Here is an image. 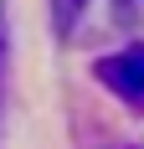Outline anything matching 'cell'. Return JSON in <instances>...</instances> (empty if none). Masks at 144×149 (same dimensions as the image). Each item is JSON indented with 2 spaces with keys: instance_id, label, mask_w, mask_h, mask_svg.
<instances>
[{
  "instance_id": "1",
  "label": "cell",
  "mask_w": 144,
  "mask_h": 149,
  "mask_svg": "<svg viewBox=\"0 0 144 149\" xmlns=\"http://www.w3.org/2000/svg\"><path fill=\"white\" fill-rule=\"evenodd\" d=\"M98 77H103V88H113L124 103L144 108V46H124L118 57H103Z\"/></svg>"
},
{
  "instance_id": "2",
  "label": "cell",
  "mask_w": 144,
  "mask_h": 149,
  "mask_svg": "<svg viewBox=\"0 0 144 149\" xmlns=\"http://www.w3.org/2000/svg\"><path fill=\"white\" fill-rule=\"evenodd\" d=\"M0 88H5V26H0Z\"/></svg>"
}]
</instances>
